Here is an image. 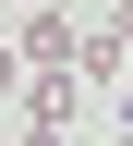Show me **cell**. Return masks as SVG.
<instances>
[{
    "label": "cell",
    "mask_w": 133,
    "mask_h": 146,
    "mask_svg": "<svg viewBox=\"0 0 133 146\" xmlns=\"http://www.w3.org/2000/svg\"><path fill=\"white\" fill-rule=\"evenodd\" d=\"M12 49H24L36 73H61V61H85V25H73V12H24V25H12Z\"/></svg>",
    "instance_id": "obj_1"
},
{
    "label": "cell",
    "mask_w": 133,
    "mask_h": 146,
    "mask_svg": "<svg viewBox=\"0 0 133 146\" xmlns=\"http://www.w3.org/2000/svg\"><path fill=\"white\" fill-rule=\"evenodd\" d=\"M12 122H61V134H73V73H24V98H12Z\"/></svg>",
    "instance_id": "obj_2"
},
{
    "label": "cell",
    "mask_w": 133,
    "mask_h": 146,
    "mask_svg": "<svg viewBox=\"0 0 133 146\" xmlns=\"http://www.w3.org/2000/svg\"><path fill=\"white\" fill-rule=\"evenodd\" d=\"M12 146H73V134H61V122H24V134H12Z\"/></svg>",
    "instance_id": "obj_3"
},
{
    "label": "cell",
    "mask_w": 133,
    "mask_h": 146,
    "mask_svg": "<svg viewBox=\"0 0 133 146\" xmlns=\"http://www.w3.org/2000/svg\"><path fill=\"white\" fill-rule=\"evenodd\" d=\"M12 73H24V49H12V36H0V85H12Z\"/></svg>",
    "instance_id": "obj_4"
},
{
    "label": "cell",
    "mask_w": 133,
    "mask_h": 146,
    "mask_svg": "<svg viewBox=\"0 0 133 146\" xmlns=\"http://www.w3.org/2000/svg\"><path fill=\"white\" fill-rule=\"evenodd\" d=\"M0 12H12V25H24V12H48V0H0Z\"/></svg>",
    "instance_id": "obj_5"
},
{
    "label": "cell",
    "mask_w": 133,
    "mask_h": 146,
    "mask_svg": "<svg viewBox=\"0 0 133 146\" xmlns=\"http://www.w3.org/2000/svg\"><path fill=\"white\" fill-rule=\"evenodd\" d=\"M121 122H133V73H121Z\"/></svg>",
    "instance_id": "obj_6"
},
{
    "label": "cell",
    "mask_w": 133,
    "mask_h": 146,
    "mask_svg": "<svg viewBox=\"0 0 133 146\" xmlns=\"http://www.w3.org/2000/svg\"><path fill=\"white\" fill-rule=\"evenodd\" d=\"M121 146H133V122H121Z\"/></svg>",
    "instance_id": "obj_7"
},
{
    "label": "cell",
    "mask_w": 133,
    "mask_h": 146,
    "mask_svg": "<svg viewBox=\"0 0 133 146\" xmlns=\"http://www.w3.org/2000/svg\"><path fill=\"white\" fill-rule=\"evenodd\" d=\"M0 146H12V134H0Z\"/></svg>",
    "instance_id": "obj_8"
}]
</instances>
